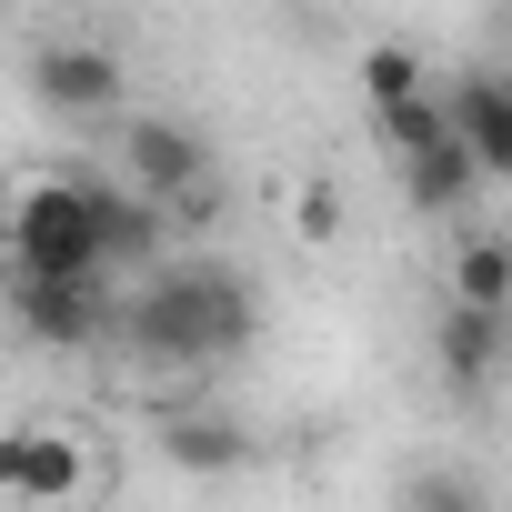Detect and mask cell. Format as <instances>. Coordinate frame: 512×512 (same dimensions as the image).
Wrapping results in <instances>:
<instances>
[{
	"label": "cell",
	"mask_w": 512,
	"mask_h": 512,
	"mask_svg": "<svg viewBox=\"0 0 512 512\" xmlns=\"http://www.w3.org/2000/svg\"><path fill=\"white\" fill-rule=\"evenodd\" d=\"M121 342L151 372H221L231 352L262 342V282L241 262H221V251H171V262L131 292Z\"/></svg>",
	"instance_id": "cell-1"
},
{
	"label": "cell",
	"mask_w": 512,
	"mask_h": 512,
	"mask_svg": "<svg viewBox=\"0 0 512 512\" xmlns=\"http://www.w3.org/2000/svg\"><path fill=\"white\" fill-rule=\"evenodd\" d=\"M11 282H111L101 211L81 171H31L11 191Z\"/></svg>",
	"instance_id": "cell-2"
},
{
	"label": "cell",
	"mask_w": 512,
	"mask_h": 512,
	"mask_svg": "<svg viewBox=\"0 0 512 512\" xmlns=\"http://www.w3.org/2000/svg\"><path fill=\"white\" fill-rule=\"evenodd\" d=\"M21 71H31V101L61 111V121H101V111H121V91H131V61H121L111 41H81V31L31 41Z\"/></svg>",
	"instance_id": "cell-3"
},
{
	"label": "cell",
	"mask_w": 512,
	"mask_h": 512,
	"mask_svg": "<svg viewBox=\"0 0 512 512\" xmlns=\"http://www.w3.org/2000/svg\"><path fill=\"white\" fill-rule=\"evenodd\" d=\"M11 312H21L31 352H101V342H121L131 302H111V282H11Z\"/></svg>",
	"instance_id": "cell-4"
},
{
	"label": "cell",
	"mask_w": 512,
	"mask_h": 512,
	"mask_svg": "<svg viewBox=\"0 0 512 512\" xmlns=\"http://www.w3.org/2000/svg\"><path fill=\"white\" fill-rule=\"evenodd\" d=\"M0 482H11V502L31 512H61L91 492V442L81 422H11V442H0Z\"/></svg>",
	"instance_id": "cell-5"
},
{
	"label": "cell",
	"mask_w": 512,
	"mask_h": 512,
	"mask_svg": "<svg viewBox=\"0 0 512 512\" xmlns=\"http://www.w3.org/2000/svg\"><path fill=\"white\" fill-rule=\"evenodd\" d=\"M151 442H161V462L191 472V482H241L251 462H262V432H251L241 412H221V402H171V412L151 422Z\"/></svg>",
	"instance_id": "cell-6"
},
{
	"label": "cell",
	"mask_w": 512,
	"mask_h": 512,
	"mask_svg": "<svg viewBox=\"0 0 512 512\" xmlns=\"http://www.w3.org/2000/svg\"><path fill=\"white\" fill-rule=\"evenodd\" d=\"M121 181H141V191L171 211V201L211 191L221 171H211V141H201L191 121H171V111H141V121H121Z\"/></svg>",
	"instance_id": "cell-7"
},
{
	"label": "cell",
	"mask_w": 512,
	"mask_h": 512,
	"mask_svg": "<svg viewBox=\"0 0 512 512\" xmlns=\"http://www.w3.org/2000/svg\"><path fill=\"white\" fill-rule=\"evenodd\" d=\"M81 191H91V211H101V251H111V272H161V241H181L171 231V211L141 191V181H121V171H81Z\"/></svg>",
	"instance_id": "cell-8"
},
{
	"label": "cell",
	"mask_w": 512,
	"mask_h": 512,
	"mask_svg": "<svg viewBox=\"0 0 512 512\" xmlns=\"http://www.w3.org/2000/svg\"><path fill=\"white\" fill-rule=\"evenodd\" d=\"M502 362H512V312H452V302H442V322H432V372H442V392H452V402H482V392L502 382Z\"/></svg>",
	"instance_id": "cell-9"
},
{
	"label": "cell",
	"mask_w": 512,
	"mask_h": 512,
	"mask_svg": "<svg viewBox=\"0 0 512 512\" xmlns=\"http://www.w3.org/2000/svg\"><path fill=\"white\" fill-rule=\"evenodd\" d=\"M442 91H452V131L482 161V181H512V71H462Z\"/></svg>",
	"instance_id": "cell-10"
},
{
	"label": "cell",
	"mask_w": 512,
	"mask_h": 512,
	"mask_svg": "<svg viewBox=\"0 0 512 512\" xmlns=\"http://www.w3.org/2000/svg\"><path fill=\"white\" fill-rule=\"evenodd\" d=\"M442 302L452 312H512V231H462L452 262H442Z\"/></svg>",
	"instance_id": "cell-11"
},
{
	"label": "cell",
	"mask_w": 512,
	"mask_h": 512,
	"mask_svg": "<svg viewBox=\"0 0 512 512\" xmlns=\"http://www.w3.org/2000/svg\"><path fill=\"white\" fill-rule=\"evenodd\" d=\"M402 201L422 211V221H462L472 201H482V161L452 141V151H422V161H402Z\"/></svg>",
	"instance_id": "cell-12"
},
{
	"label": "cell",
	"mask_w": 512,
	"mask_h": 512,
	"mask_svg": "<svg viewBox=\"0 0 512 512\" xmlns=\"http://www.w3.org/2000/svg\"><path fill=\"white\" fill-rule=\"evenodd\" d=\"M372 141L392 151V171H402V161H422V151H452V141H462V131H452V91H422V101L382 111V121H372Z\"/></svg>",
	"instance_id": "cell-13"
},
{
	"label": "cell",
	"mask_w": 512,
	"mask_h": 512,
	"mask_svg": "<svg viewBox=\"0 0 512 512\" xmlns=\"http://www.w3.org/2000/svg\"><path fill=\"white\" fill-rule=\"evenodd\" d=\"M422 91H442V81L422 71V51H402V41H372V51H362V111H372V121L402 111V101H422Z\"/></svg>",
	"instance_id": "cell-14"
},
{
	"label": "cell",
	"mask_w": 512,
	"mask_h": 512,
	"mask_svg": "<svg viewBox=\"0 0 512 512\" xmlns=\"http://www.w3.org/2000/svg\"><path fill=\"white\" fill-rule=\"evenodd\" d=\"M402 512H482V482L462 462H422V472H402Z\"/></svg>",
	"instance_id": "cell-15"
},
{
	"label": "cell",
	"mask_w": 512,
	"mask_h": 512,
	"mask_svg": "<svg viewBox=\"0 0 512 512\" xmlns=\"http://www.w3.org/2000/svg\"><path fill=\"white\" fill-rule=\"evenodd\" d=\"M292 231L302 241H342V181L332 171H302L292 181Z\"/></svg>",
	"instance_id": "cell-16"
},
{
	"label": "cell",
	"mask_w": 512,
	"mask_h": 512,
	"mask_svg": "<svg viewBox=\"0 0 512 512\" xmlns=\"http://www.w3.org/2000/svg\"><path fill=\"white\" fill-rule=\"evenodd\" d=\"M211 221H221V181L191 191V201H171V231H211Z\"/></svg>",
	"instance_id": "cell-17"
},
{
	"label": "cell",
	"mask_w": 512,
	"mask_h": 512,
	"mask_svg": "<svg viewBox=\"0 0 512 512\" xmlns=\"http://www.w3.org/2000/svg\"><path fill=\"white\" fill-rule=\"evenodd\" d=\"M502 31H512V11H502Z\"/></svg>",
	"instance_id": "cell-18"
}]
</instances>
